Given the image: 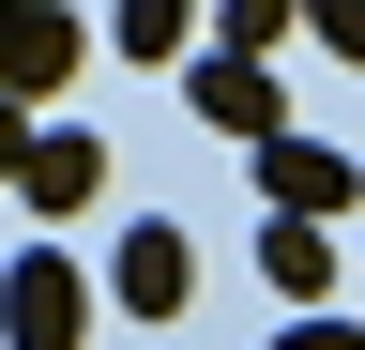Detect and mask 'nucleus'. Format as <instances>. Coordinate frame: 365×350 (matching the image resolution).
Segmentation results:
<instances>
[{"instance_id": "1", "label": "nucleus", "mask_w": 365, "mask_h": 350, "mask_svg": "<svg viewBox=\"0 0 365 350\" xmlns=\"http://www.w3.org/2000/svg\"><path fill=\"white\" fill-rule=\"evenodd\" d=\"M0 335H16V350H76L91 335V274L61 244H16V259H0Z\"/></svg>"}, {"instance_id": "2", "label": "nucleus", "mask_w": 365, "mask_h": 350, "mask_svg": "<svg viewBox=\"0 0 365 350\" xmlns=\"http://www.w3.org/2000/svg\"><path fill=\"white\" fill-rule=\"evenodd\" d=\"M182 107H198L213 122V138H289V92H274V61H228V46H198V61H182Z\"/></svg>"}, {"instance_id": "3", "label": "nucleus", "mask_w": 365, "mask_h": 350, "mask_svg": "<svg viewBox=\"0 0 365 350\" xmlns=\"http://www.w3.org/2000/svg\"><path fill=\"white\" fill-rule=\"evenodd\" d=\"M91 61V31L61 16V0H31V16H0V92H16V107H46V92H61V76Z\"/></svg>"}, {"instance_id": "4", "label": "nucleus", "mask_w": 365, "mask_h": 350, "mask_svg": "<svg viewBox=\"0 0 365 350\" xmlns=\"http://www.w3.org/2000/svg\"><path fill=\"white\" fill-rule=\"evenodd\" d=\"M259 168H274V213H304V229H319V213H350V198H365V153H335V138H274Z\"/></svg>"}, {"instance_id": "5", "label": "nucleus", "mask_w": 365, "mask_h": 350, "mask_svg": "<svg viewBox=\"0 0 365 350\" xmlns=\"http://www.w3.org/2000/svg\"><path fill=\"white\" fill-rule=\"evenodd\" d=\"M182 289H198V244H182L168 213H137V229H122V304H137V320H182Z\"/></svg>"}, {"instance_id": "6", "label": "nucleus", "mask_w": 365, "mask_h": 350, "mask_svg": "<svg viewBox=\"0 0 365 350\" xmlns=\"http://www.w3.org/2000/svg\"><path fill=\"white\" fill-rule=\"evenodd\" d=\"M16 198H31V213H76V198H107V153H91L76 122H46V138H31V168H16Z\"/></svg>"}, {"instance_id": "7", "label": "nucleus", "mask_w": 365, "mask_h": 350, "mask_svg": "<svg viewBox=\"0 0 365 350\" xmlns=\"http://www.w3.org/2000/svg\"><path fill=\"white\" fill-rule=\"evenodd\" d=\"M259 274H274V289H289L304 320H319V289H335V244H319L304 213H274V229H259Z\"/></svg>"}, {"instance_id": "8", "label": "nucleus", "mask_w": 365, "mask_h": 350, "mask_svg": "<svg viewBox=\"0 0 365 350\" xmlns=\"http://www.w3.org/2000/svg\"><path fill=\"white\" fill-rule=\"evenodd\" d=\"M107 31H122V61H182V31H213L198 0H107Z\"/></svg>"}, {"instance_id": "9", "label": "nucleus", "mask_w": 365, "mask_h": 350, "mask_svg": "<svg viewBox=\"0 0 365 350\" xmlns=\"http://www.w3.org/2000/svg\"><path fill=\"white\" fill-rule=\"evenodd\" d=\"M274 31H304V0H213V46L228 61H274Z\"/></svg>"}, {"instance_id": "10", "label": "nucleus", "mask_w": 365, "mask_h": 350, "mask_svg": "<svg viewBox=\"0 0 365 350\" xmlns=\"http://www.w3.org/2000/svg\"><path fill=\"white\" fill-rule=\"evenodd\" d=\"M304 31H319V46H335L350 76H365V0H304Z\"/></svg>"}, {"instance_id": "11", "label": "nucleus", "mask_w": 365, "mask_h": 350, "mask_svg": "<svg viewBox=\"0 0 365 350\" xmlns=\"http://www.w3.org/2000/svg\"><path fill=\"white\" fill-rule=\"evenodd\" d=\"M274 350H365V304H319V320H289Z\"/></svg>"}, {"instance_id": "12", "label": "nucleus", "mask_w": 365, "mask_h": 350, "mask_svg": "<svg viewBox=\"0 0 365 350\" xmlns=\"http://www.w3.org/2000/svg\"><path fill=\"white\" fill-rule=\"evenodd\" d=\"M31 138H46V122H31L16 92H0V183H16V168H31Z\"/></svg>"}]
</instances>
